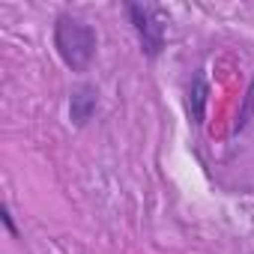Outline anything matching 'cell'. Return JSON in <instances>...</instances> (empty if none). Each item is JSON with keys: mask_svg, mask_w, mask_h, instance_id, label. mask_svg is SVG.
I'll list each match as a JSON object with an SVG mask.
<instances>
[{"mask_svg": "<svg viewBox=\"0 0 254 254\" xmlns=\"http://www.w3.org/2000/svg\"><path fill=\"white\" fill-rule=\"evenodd\" d=\"M96 45H99V36L87 21L69 15V12L57 15V21H54V48L72 72H84L93 63Z\"/></svg>", "mask_w": 254, "mask_h": 254, "instance_id": "obj_1", "label": "cell"}, {"mask_svg": "<svg viewBox=\"0 0 254 254\" xmlns=\"http://www.w3.org/2000/svg\"><path fill=\"white\" fill-rule=\"evenodd\" d=\"M126 15H129L138 39H141V51L144 57L156 60L165 48V24H168V15L162 6L156 3H126L123 6Z\"/></svg>", "mask_w": 254, "mask_h": 254, "instance_id": "obj_2", "label": "cell"}, {"mask_svg": "<svg viewBox=\"0 0 254 254\" xmlns=\"http://www.w3.org/2000/svg\"><path fill=\"white\" fill-rule=\"evenodd\" d=\"M96 108H99V90L93 84H78L69 96V120H72L75 129H84L93 120Z\"/></svg>", "mask_w": 254, "mask_h": 254, "instance_id": "obj_3", "label": "cell"}, {"mask_svg": "<svg viewBox=\"0 0 254 254\" xmlns=\"http://www.w3.org/2000/svg\"><path fill=\"white\" fill-rule=\"evenodd\" d=\"M206 102H209V81H206L203 69H197L191 84H189V120H191V126H203Z\"/></svg>", "mask_w": 254, "mask_h": 254, "instance_id": "obj_4", "label": "cell"}, {"mask_svg": "<svg viewBox=\"0 0 254 254\" xmlns=\"http://www.w3.org/2000/svg\"><path fill=\"white\" fill-rule=\"evenodd\" d=\"M251 117H254V81L248 84L245 99H242V105H239V114H236V123H233V135H239V132H245V129H248Z\"/></svg>", "mask_w": 254, "mask_h": 254, "instance_id": "obj_5", "label": "cell"}, {"mask_svg": "<svg viewBox=\"0 0 254 254\" xmlns=\"http://www.w3.org/2000/svg\"><path fill=\"white\" fill-rule=\"evenodd\" d=\"M0 221H3V227L9 230V236H12V239H18V227H15V221H12V212H9V206H6V203L0 206Z\"/></svg>", "mask_w": 254, "mask_h": 254, "instance_id": "obj_6", "label": "cell"}]
</instances>
